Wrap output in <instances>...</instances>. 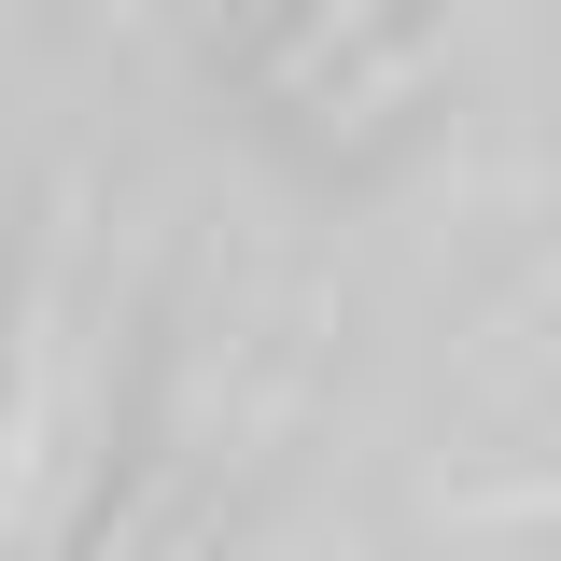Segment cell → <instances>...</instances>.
<instances>
[{
	"label": "cell",
	"instance_id": "1",
	"mask_svg": "<svg viewBox=\"0 0 561 561\" xmlns=\"http://www.w3.org/2000/svg\"><path fill=\"white\" fill-rule=\"evenodd\" d=\"M99 435H113V267H99L84 183H57L0 309V561L70 548L99 491Z\"/></svg>",
	"mask_w": 561,
	"mask_h": 561
}]
</instances>
